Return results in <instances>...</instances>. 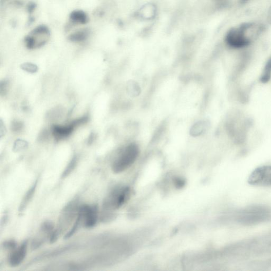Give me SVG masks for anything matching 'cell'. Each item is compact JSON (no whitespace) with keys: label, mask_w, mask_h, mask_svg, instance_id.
Returning a JSON list of instances; mask_svg holds the SVG:
<instances>
[{"label":"cell","mask_w":271,"mask_h":271,"mask_svg":"<svg viewBox=\"0 0 271 271\" xmlns=\"http://www.w3.org/2000/svg\"><path fill=\"white\" fill-rule=\"evenodd\" d=\"M262 31L258 23L248 22L241 23L228 30L225 36L226 45L231 49H240L250 46Z\"/></svg>","instance_id":"1"},{"label":"cell","mask_w":271,"mask_h":271,"mask_svg":"<svg viewBox=\"0 0 271 271\" xmlns=\"http://www.w3.org/2000/svg\"><path fill=\"white\" fill-rule=\"evenodd\" d=\"M139 146L135 143H131L124 147L114 161L112 169L115 173L123 172L130 168L139 155Z\"/></svg>","instance_id":"2"},{"label":"cell","mask_w":271,"mask_h":271,"mask_svg":"<svg viewBox=\"0 0 271 271\" xmlns=\"http://www.w3.org/2000/svg\"><path fill=\"white\" fill-rule=\"evenodd\" d=\"M80 207L78 200L76 199L71 201L63 208L58 220V224L55 232L60 236L69 227L73 219L77 216Z\"/></svg>","instance_id":"3"},{"label":"cell","mask_w":271,"mask_h":271,"mask_svg":"<svg viewBox=\"0 0 271 271\" xmlns=\"http://www.w3.org/2000/svg\"><path fill=\"white\" fill-rule=\"evenodd\" d=\"M50 36L48 27L44 25H39L25 37V46L29 49L40 47L47 43Z\"/></svg>","instance_id":"4"},{"label":"cell","mask_w":271,"mask_h":271,"mask_svg":"<svg viewBox=\"0 0 271 271\" xmlns=\"http://www.w3.org/2000/svg\"><path fill=\"white\" fill-rule=\"evenodd\" d=\"M228 126L229 133L234 140L237 143L242 142L247 131L248 123L247 118L241 113L236 112Z\"/></svg>","instance_id":"5"},{"label":"cell","mask_w":271,"mask_h":271,"mask_svg":"<svg viewBox=\"0 0 271 271\" xmlns=\"http://www.w3.org/2000/svg\"><path fill=\"white\" fill-rule=\"evenodd\" d=\"M248 183L252 185L271 186V165L254 169L249 177Z\"/></svg>","instance_id":"6"},{"label":"cell","mask_w":271,"mask_h":271,"mask_svg":"<svg viewBox=\"0 0 271 271\" xmlns=\"http://www.w3.org/2000/svg\"><path fill=\"white\" fill-rule=\"evenodd\" d=\"M78 214L82 218L84 227L91 228L97 224L99 217L97 205H83L80 207Z\"/></svg>","instance_id":"7"},{"label":"cell","mask_w":271,"mask_h":271,"mask_svg":"<svg viewBox=\"0 0 271 271\" xmlns=\"http://www.w3.org/2000/svg\"><path fill=\"white\" fill-rule=\"evenodd\" d=\"M158 13V7L155 3L147 2L138 8L135 15L141 21L149 22L154 21L157 18Z\"/></svg>","instance_id":"8"},{"label":"cell","mask_w":271,"mask_h":271,"mask_svg":"<svg viewBox=\"0 0 271 271\" xmlns=\"http://www.w3.org/2000/svg\"><path fill=\"white\" fill-rule=\"evenodd\" d=\"M28 249V241H24L19 247L11 251L8 263L12 267L19 266L26 257Z\"/></svg>","instance_id":"9"},{"label":"cell","mask_w":271,"mask_h":271,"mask_svg":"<svg viewBox=\"0 0 271 271\" xmlns=\"http://www.w3.org/2000/svg\"><path fill=\"white\" fill-rule=\"evenodd\" d=\"M75 128V127L72 123L64 126L54 125L52 127V133L56 140L59 141L69 137Z\"/></svg>","instance_id":"10"},{"label":"cell","mask_w":271,"mask_h":271,"mask_svg":"<svg viewBox=\"0 0 271 271\" xmlns=\"http://www.w3.org/2000/svg\"><path fill=\"white\" fill-rule=\"evenodd\" d=\"M37 183L38 181L36 180L31 186V188L27 191L26 193L25 194L19 207L18 211L19 213H23V211H24L29 205V203L34 196V194L35 193Z\"/></svg>","instance_id":"11"},{"label":"cell","mask_w":271,"mask_h":271,"mask_svg":"<svg viewBox=\"0 0 271 271\" xmlns=\"http://www.w3.org/2000/svg\"><path fill=\"white\" fill-rule=\"evenodd\" d=\"M70 18L72 22L75 23L86 24L89 21L88 15L82 10H75L71 12Z\"/></svg>","instance_id":"12"},{"label":"cell","mask_w":271,"mask_h":271,"mask_svg":"<svg viewBox=\"0 0 271 271\" xmlns=\"http://www.w3.org/2000/svg\"><path fill=\"white\" fill-rule=\"evenodd\" d=\"M89 35V31L87 29H82L76 31L68 37L69 40L75 42H80L86 40Z\"/></svg>","instance_id":"13"},{"label":"cell","mask_w":271,"mask_h":271,"mask_svg":"<svg viewBox=\"0 0 271 271\" xmlns=\"http://www.w3.org/2000/svg\"><path fill=\"white\" fill-rule=\"evenodd\" d=\"M208 124L205 121H200L195 124L191 130V134L193 136H198L207 129Z\"/></svg>","instance_id":"14"},{"label":"cell","mask_w":271,"mask_h":271,"mask_svg":"<svg viewBox=\"0 0 271 271\" xmlns=\"http://www.w3.org/2000/svg\"><path fill=\"white\" fill-rule=\"evenodd\" d=\"M271 77V57L266 63L264 71L260 78V81L263 83H268Z\"/></svg>","instance_id":"15"},{"label":"cell","mask_w":271,"mask_h":271,"mask_svg":"<svg viewBox=\"0 0 271 271\" xmlns=\"http://www.w3.org/2000/svg\"><path fill=\"white\" fill-rule=\"evenodd\" d=\"M78 159L76 156L73 157L69 164L67 165L64 171L62 174V179H65L68 176H69L74 170L76 165H77Z\"/></svg>","instance_id":"16"},{"label":"cell","mask_w":271,"mask_h":271,"mask_svg":"<svg viewBox=\"0 0 271 271\" xmlns=\"http://www.w3.org/2000/svg\"><path fill=\"white\" fill-rule=\"evenodd\" d=\"M28 147V143L26 141L17 139L13 144V151L15 152H20L25 150Z\"/></svg>","instance_id":"17"},{"label":"cell","mask_w":271,"mask_h":271,"mask_svg":"<svg viewBox=\"0 0 271 271\" xmlns=\"http://www.w3.org/2000/svg\"><path fill=\"white\" fill-rule=\"evenodd\" d=\"M20 68L23 71L30 73H35L38 70V66L31 63H24L20 65Z\"/></svg>","instance_id":"18"},{"label":"cell","mask_w":271,"mask_h":271,"mask_svg":"<svg viewBox=\"0 0 271 271\" xmlns=\"http://www.w3.org/2000/svg\"><path fill=\"white\" fill-rule=\"evenodd\" d=\"M127 88H128V92L130 94L133 96H138L140 92L138 85L134 82L129 83Z\"/></svg>","instance_id":"19"},{"label":"cell","mask_w":271,"mask_h":271,"mask_svg":"<svg viewBox=\"0 0 271 271\" xmlns=\"http://www.w3.org/2000/svg\"><path fill=\"white\" fill-rule=\"evenodd\" d=\"M2 247L5 250L12 251L17 247V244L13 240H8L3 243Z\"/></svg>","instance_id":"20"},{"label":"cell","mask_w":271,"mask_h":271,"mask_svg":"<svg viewBox=\"0 0 271 271\" xmlns=\"http://www.w3.org/2000/svg\"><path fill=\"white\" fill-rule=\"evenodd\" d=\"M23 128V124L21 122L13 121L11 124V130L12 132L18 133L20 132Z\"/></svg>","instance_id":"21"},{"label":"cell","mask_w":271,"mask_h":271,"mask_svg":"<svg viewBox=\"0 0 271 271\" xmlns=\"http://www.w3.org/2000/svg\"><path fill=\"white\" fill-rule=\"evenodd\" d=\"M7 82L3 81L1 83V86H0V90H1V95H5V92L7 90Z\"/></svg>","instance_id":"22"},{"label":"cell","mask_w":271,"mask_h":271,"mask_svg":"<svg viewBox=\"0 0 271 271\" xmlns=\"http://www.w3.org/2000/svg\"><path fill=\"white\" fill-rule=\"evenodd\" d=\"M0 133H1V137H3V135L6 133V130L5 128V126H4V124L2 121H1V123H0Z\"/></svg>","instance_id":"23"},{"label":"cell","mask_w":271,"mask_h":271,"mask_svg":"<svg viewBox=\"0 0 271 271\" xmlns=\"http://www.w3.org/2000/svg\"><path fill=\"white\" fill-rule=\"evenodd\" d=\"M36 7V5L34 3H30L27 6V10L29 13L32 12Z\"/></svg>","instance_id":"24"},{"label":"cell","mask_w":271,"mask_h":271,"mask_svg":"<svg viewBox=\"0 0 271 271\" xmlns=\"http://www.w3.org/2000/svg\"><path fill=\"white\" fill-rule=\"evenodd\" d=\"M8 221V215L4 214V216L2 218L1 222V227H2L4 225L6 224Z\"/></svg>","instance_id":"25"}]
</instances>
